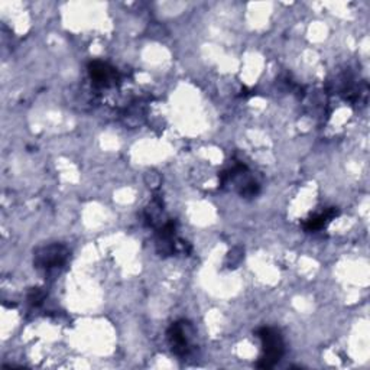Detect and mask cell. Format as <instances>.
Masks as SVG:
<instances>
[{"label": "cell", "instance_id": "obj_5", "mask_svg": "<svg viewBox=\"0 0 370 370\" xmlns=\"http://www.w3.org/2000/svg\"><path fill=\"white\" fill-rule=\"evenodd\" d=\"M334 215H337V210L330 209V210H327V211L323 213V214H318V215H315V217H311V218H308L307 223H306V229L310 230V231H311V230L323 229V227L331 220V218H333Z\"/></svg>", "mask_w": 370, "mask_h": 370}, {"label": "cell", "instance_id": "obj_4", "mask_svg": "<svg viewBox=\"0 0 370 370\" xmlns=\"http://www.w3.org/2000/svg\"><path fill=\"white\" fill-rule=\"evenodd\" d=\"M89 73L96 86L109 87L117 82V71L102 61H94L89 65Z\"/></svg>", "mask_w": 370, "mask_h": 370}, {"label": "cell", "instance_id": "obj_2", "mask_svg": "<svg viewBox=\"0 0 370 370\" xmlns=\"http://www.w3.org/2000/svg\"><path fill=\"white\" fill-rule=\"evenodd\" d=\"M193 327L187 321L174 323L170 330H168V340L173 347V351L178 356L188 355L191 349V337H193Z\"/></svg>", "mask_w": 370, "mask_h": 370}, {"label": "cell", "instance_id": "obj_3", "mask_svg": "<svg viewBox=\"0 0 370 370\" xmlns=\"http://www.w3.org/2000/svg\"><path fill=\"white\" fill-rule=\"evenodd\" d=\"M69 256V252L61 245H51L42 247L41 250L37 252L35 255V263L38 267L42 269H51V267H58L64 265Z\"/></svg>", "mask_w": 370, "mask_h": 370}, {"label": "cell", "instance_id": "obj_6", "mask_svg": "<svg viewBox=\"0 0 370 370\" xmlns=\"http://www.w3.org/2000/svg\"><path fill=\"white\" fill-rule=\"evenodd\" d=\"M44 298H45V294H44L41 290H33V291L29 294V297H28V299H29V302H30L32 306H38V304H41V302L44 301Z\"/></svg>", "mask_w": 370, "mask_h": 370}, {"label": "cell", "instance_id": "obj_1", "mask_svg": "<svg viewBox=\"0 0 370 370\" xmlns=\"http://www.w3.org/2000/svg\"><path fill=\"white\" fill-rule=\"evenodd\" d=\"M258 337L262 342L263 355L258 363L261 369H271L274 367L283 355V342L281 334L269 327H262L258 331Z\"/></svg>", "mask_w": 370, "mask_h": 370}]
</instances>
